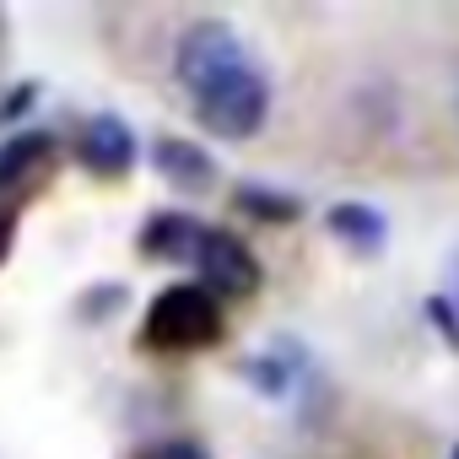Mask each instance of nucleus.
Masks as SVG:
<instances>
[{"label": "nucleus", "mask_w": 459, "mask_h": 459, "mask_svg": "<svg viewBox=\"0 0 459 459\" xmlns=\"http://www.w3.org/2000/svg\"><path fill=\"white\" fill-rule=\"evenodd\" d=\"M205 233H211V227H200V221L184 216V211H152L135 244H141L146 260H162V265H195Z\"/></svg>", "instance_id": "nucleus-6"}, {"label": "nucleus", "mask_w": 459, "mask_h": 459, "mask_svg": "<svg viewBox=\"0 0 459 459\" xmlns=\"http://www.w3.org/2000/svg\"><path fill=\"white\" fill-rule=\"evenodd\" d=\"M76 162L98 178H125L135 168V135L119 114H92L76 135Z\"/></svg>", "instance_id": "nucleus-5"}, {"label": "nucleus", "mask_w": 459, "mask_h": 459, "mask_svg": "<svg viewBox=\"0 0 459 459\" xmlns=\"http://www.w3.org/2000/svg\"><path fill=\"white\" fill-rule=\"evenodd\" d=\"M454 459H459V448H454Z\"/></svg>", "instance_id": "nucleus-13"}, {"label": "nucleus", "mask_w": 459, "mask_h": 459, "mask_svg": "<svg viewBox=\"0 0 459 459\" xmlns=\"http://www.w3.org/2000/svg\"><path fill=\"white\" fill-rule=\"evenodd\" d=\"M12 233H17V221H12V211H0V260H6V249H12Z\"/></svg>", "instance_id": "nucleus-12"}, {"label": "nucleus", "mask_w": 459, "mask_h": 459, "mask_svg": "<svg viewBox=\"0 0 459 459\" xmlns=\"http://www.w3.org/2000/svg\"><path fill=\"white\" fill-rule=\"evenodd\" d=\"M152 168H157L173 189H184V195H205V189L216 184L211 152L195 146V141H184V135H157V141H152Z\"/></svg>", "instance_id": "nucleus-7"}, {"label": "nucleus", "mask_w": 459, "mask_h": 459, "mask_svg": "<svg viewBox=\"0 0 459 459\" xmlns=\"http://www.w3.org/2000/svg\"><path fill=\"white\" fill-rule=\"evenodd\" d=\"M189 108L221 141H255L265 130V119H271V82L255 65H238V71H227L221 82H211L205 92H195Z\"/></svg>", "instance_id": "nucleus-2"}, {"label": "nucleus", "mask_w": 459, "mask_h": 459, "mask_svg": "<svg viewBox=\"0 0 459 459\" xmlns=\"http://www.w3.org/2000/svg\"><path fill=\"white\" fill-rule=\"evenodd\" d=\"M195 271H200V287L216 303H244V298L260 292V260H255V249L244 238H233V233H221V227L205 233Z\"/></svg>", "instance_id": "nucleus-4"}, {"label": "nucleus", "mask_w": 459, "mask_h": 459, "mask_svg": "<svg viewBox=\"0 0 459 459\" xmlns=\"http://www.w3.org/2000/svg\"><path fill=\"white\" fill-rule=\"evenodd\" d=\"M233 205L249 211V216H260V221H298V211H303L292 195H281V189H260V184H244V189L233 195Z\"/></svg>", "instance_id": "nucleus-10"}, {"label": "nucleus", "mask_w": 459, "mask_h": 459, "mask_svg": "<svg viewBox=\"0 0 459 459\" xmlns=\"http://www.w3.org/2000/svg\"><path fill=\"white\" fill-rule=\"evenodd\" d=\"M49 157H55V135H49V130H22V135H12L6 146H0V195L17 189V184L33 178V173H44Z\"/></svg>", "instance_id": "nucleus-8"}, {"label": "nucleus", "mask_w": 459, "mask_h": 459, "mask_svg": "<svg viewBox=\"0 0 459 459\" xmlns=\"http://www.w3.org/2000/svg\"><path fill=\"white\" fill-rule=\"evenodd\" d=\"M238 65H249L244 39H238L233 22H221V17L189 22V28L178 33V44H173V76H178L184 98L205 92L211 82H221L227 71H238Z\"/></svg>", "instance_id": "nucleus-3"}, {"label": "nucleus", "mask_w": 459, "mask_h": 459, "mask_svg": "<svg viewBox=\"0 0 459 459\" xmlns=\"http://www.w3.org/2000/svg\"><path fill=\"white\" fill-rule=\"evenodd\" d=\"M221 303L200 287V281H173L146 303L141 319V346L162 351V357H184V351H205L221 341Z\"/></svg>", "instance_id": "nucleus-1"}, {"label": "nucleus", "mask_w": 459, "mask_h": 459, "mask_svg": "<svg viewBox=\"0 0 459 459\" xmlns=\"http://www.w3.org/2000/svg\"><path fill=\"white\" fill-rule=\"evenodd\" d=\"M141 459H211L195 437H162V443H152Z\"/></svg>", "instance_id": "nucleus-11"}, {"label": "nucleus", "mask_w": 459, "mask_h": 459, "mask_svg": "<svg viewBox=\"0 0 459 459\" xmlns=\"http://www.w3.org/2000/svg\"><path fill=\"white\" fill-rule=\"evenodd\" d=\"M325 227H330V233H335L346 249H357V255H373V249H384V216H378L373 205L341 200V205H330Z\"/></svg>", "instance_id": "nucleus-9"}]
</instances>
